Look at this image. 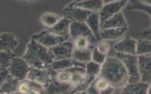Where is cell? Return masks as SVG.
Returning <instances> with one entry per match:
<instances>
[{"instance_id": "obj_1", "label": "cell", "mask_w": 151, "mask_h": 94, "mask_svg": "<svg viewBox=\"0 0 151 94\" xmlns=\"http://www.w3.org/2000/svg\"><path fill=\"white\" fill-rule=\"evenodd\" d=\"M98 77L105 79L114 88L122 89L129 82V75L122 62L116 56H107L101 65Z\"/></svg>"}, {"instance_id": "obj_2", "label": "cell", "mask_w": 151, "mask_h": 94, "mask_svg": "<svg viewBox=\"0 0 151 94\" xmlns=\"http://www.w3.org/2000/svg\"><path fill=\"white\" fill-rule=\"evenodd\" d=\"M33 68H50L54 59L50 49L31 38L22 56Z\"/></svg>"}, {"instance_id": "obj_3", "label": "cell", "mask_w": 151, "mask_h": 94, "mask_svg": "<svg viewBox=\"0 0 151 94\" xmlns=\"http://www.w3.org/2000/svg\"><path fill=\"white\" fill-rule=\"evenodd\" d=\"M116 56L124 65L129 75V82L134 83L140 80L139 70L138 56L137 55L124 54L116 52Z\"/></svg>"}, {"instance_id": "obj_4", "label": "cell", "mask_w": 151, "mask_h": 94, "mask_svg": "<svg viewBox=\"0 0 151 94\" xmlns=\"http://www.w3.org/2000/svg\"><path fill=\"white\" fill-rule=\"evenodd\" d=\"M56 71L50 68L39 69L31 67L26 79L38 83L44 88L47 86L55 78Z\"/></svg>"}, {"instance_id": "obj_5", "label": "cell", "mask_w": 151, "mask_h": 94, "mask_svg": "<svg viewBox=\"0 0 151 94\" xmlns=\"http://www.w3.org/2000/svg\"><path fill=\"white\" fill-rule=\"evenodd\" d=\"M31 68V66L22 57L15 56L13 58L8 69L10 75L22 81L26 79Z\"/></svg>"}, {"instance_id": "obj_6", "label": "cell", "mask_w": 151, "mask_h": 94, "mask_svg": "<svg viewBox=\"0 0 151 94\" xmlns=\"http://www.w3.org/2000/svg\"><path fill=\"white\" fill-rule=\"evenodd\" d=\"M129 0H118L103 5L99 12L101 26L109 18L121 12V10L125 8Z\"/></svg>"}, {"instance_id": "obj_7", "label": "cell", "mask_w": 151, "mask_h": 94, "mask_svg": "<svg viewBox=\"0 0 151 94\" xmlns=\"http://www.w3.org/2000/svg\"><path fill=\"white\" fill-rule=\"evenodd\" d=\"M80 36L88 37L90 39L91 43L96 41H99L95 38L85 22L71 21L70 26V38L74 41Z\"/></svg>"}, {"instance_id": "obj_8", "label": "cell", "mask_w": 151, "mask_h": 94, "mask_svg": "<svg viewBox=\"0 0 151 94\" xmlns=\"http://www.w3.org/2000/svg\"><path fill=\"white\" fill-rule=\"evenodd\" d=\"M32 38L49 49L67 41L61 36L49 32L47 29L34 34Z\"/></svg>"}, {"instance_id": "obj_9", "label": "cell", "mask_w": 151, "mask_h": 94, "mask_svg": "<svg viewBox=\"0 0 151 94\" xmlns=\"http://www.w3.org/2000/svg\"><path fill=\"white\" fill-rule=\"evenodd\" d=\"M74 49L73 41H65L57 45L50 48L54 61L61 60L72 57L73 50Z\"/></svg>"}, {"instance_id": "obj_10", "label": "cell", "mask_w": 151, "mask_h": 94, "mask_svg": "<svg viewBox=\"0 0 151 94\" xmlns=\"http://www.w3.org/2000/svg\"><path fill=\"white\" fill-rule=\"evenodd\" d=\"M64 16L70 18L71 21L85 22L88 16L94 12H91L77 6H65L62 11Z\"/></svg>"}, {"instance_id": "obj_11", "label": "cell", "mask_w": 151, "mask_h": 94, "mask_svg": "<svg viewBox=\"0 0 151 94\" xmlns=\"http://www.w3.org/2000/svg\"><path fill=\"white\" fill-rule=\"evenodd\" d=\"M71 20L64 16L53 26L47 28V30L52 33L61 36L67 40L70 38V26Z\"/></svg>"}, {"instance_id": "obj_12", "label": "cell", "mask_w": 151, "mask_h": 94, "mask_svg": "<svg viewBox=\"0 0 151 94\" xmlns=\"http://www.w3.org/2000/svg\"><path fill=\"white\" fill-rule=\"evenodd\" d=\"M136 47L137 41L128 36L113 45L116 52L131 55H136Z\"/></svg>"}, {"instance_id": "obj_13", "label": "cell", "mask_w": 151, "mask_h": 94, "mask_svg": "<svg viewBox=\"0 0 151 94\" xmlns=\"http://www.w3.org/2000/svg\"><path fill=\"white\" fill-rule=\"evenodd\" d=\"M140 80L149 83L151 82V55L138 56Z\"/></svg>"}, {"instance_id": "obj_14", "label": "cell", "mask_w": 151, "mask_h": 94, "mask_svg": "<svg viewBox=\"0 0 151 94\" xmlns=\"http://www.w3.org/2000/svg\"><path fill=\"white\" fill-rule=\"evenodd\" d=\"M18 41L14 33L5 32L0 35V51L12 52L18 46Z\"/></svg>"}, {"instance_id": "obj_15", "label": "cell", "mask_w": 151, "mask_h": 94, "mask_svg": "<svg viewBox=\"0 0 151 94\" xmlns=\"http://www.w3.org/2000/svg\"><path fill=\"white\" fill-rule=\"evenodd\" d=\"M74 86L70 83H62L57 81L55 78L45 88V93H71Z\"/></svg>"}, {"instance_id": "obj_16", "label": "cell", "mask_w": 151, "mask_h": 94, "mask_svg": "<svg viewBox=\"0 0 151 94\" xmlns=\"http://www.w3.org/2000/svg\"><path fill=\"white\" fill-rule=\"evenodd\" d=\"M127 31V27L113 28L100 30V37L101 40L114 41L123 37Z\"/></svg>"}, {"instance_id": "obj_17", "label": "cell", "mask_w": 151, "mask_h": 94, "mask_svg": "<svg viewBox=\"0 0 151 94\" xmlns=\"http://www.w3.org/2000/svg\"><path fill=\"white\" fill-rule=\"evenodd\" d=\"M149 83L142 80L134 83H128L122 89V93L132 94H146L147 93Z\"/></svg>"}, {"instance_id": "obj_18", "label": "cell", "mask_w": 151, "mask_h": 94, "mask_svg": "<svg viewBox=\"0 0 151 94\" xmlns=\"http://www.w3.org/2000/svg\"><path fill=\"white\" fill-rule=\"evenodd\" d=\"M85 23L91 30L95 38L100 41V32L101 30V22L99 12H92L87 18Z\"/></svg>"}, {"instance_id": "obj_19", "label": "cell", "mask_w": 151, "mask_h": 94, "mask_svg": "<svg viewBox=\"0 0 151 94\" xmlns=\"http://www.w3.org/2000/svg\"><path fill=\"white\" fill-rule=\"evenodd\" d=\"M77 66H82L86 68V64L78 62L72 58H70L54 61V62L51 65L50 68L54 70L58 71Z\"/></svg>"}, {"instance_id": "obj_20", "label": "cell", "mask_w": 151, "mask_h": 94, "mask_svg": "<svg viewBox=\"0 0 151 94\" xmlns=\"http://www.w3.org/2000/svg\"><path fill=\"white\" fill-rule=\"evenodd\" d=\"M20 80L9 75L2 83H0V93L9 94L18 92V88Z\"/></svg>"}, {"instance_id": "obj_21", "label": "cell", "mask_w": 151, "mask_h": 94, "mask_svg": "<svg viewBox=\"0 0 151 94\" xmlns=\"http://www.w3.org/2000/svg\"><path fill=\"white\" fill-rule=\"evenodd\" d=\"M126 10L132 11V10H140L143 11L148 14L151 19V6L145 5L141 2H140L138 0H129L127 5L125 7ZM151 35V25L150 28L143 31L142 33V36L146 37L148 35Z\"/></svg>"}, {"instance_id": "obj_22", "label": "cell", "mask_w": 151, "mask_h": 94, "mask_svg": "<svg viewBox=\"0 0 151 94\" xmlns=\"http://www.w3.org/2000/svg\"><path fill=\"white\" fill-rule=\"evenodd\" d=\"M125 27H127V23L123 14L120 12L107 19L101 25V29Z\"/></svg>"}, {"instance_id": "obj_23", "label": "cell", "mask_w": 151, "mask_h": 94, "mask_svg": "<svg viewBox=\"0 0 151 94\" xmlns=\"http://www.w3.org/2000/svg\"><path fill=\"white\" fill-rule=\"evenodd\" d=\"M103 5L102 0H84L77 2L71 6H77L91 12H100Z\"/></svg>"}, {"instance_id": "obj_24", "label": "cell", "mask_w": 151, "mask_h": 94, "mask_svg": "<svg viewBox=\"0 0 151 94\" xmlns=\"http://www.w3.org/2000/svg\"><path fill=\"white\" fill-rule=\"evenodd\" d=\"M91 51L89 48L86 49L74 48L71 58L78 62L86 64L91 61Z\"/></svg>"}, {"instance_id": "obj_25", "label": "cell", "mask_w": 151, "mask_h": 94, "mask_svg": "<svg viewBox=\"0 0 151 94\" xmlns=\"http://www.w3.org/2000/svg\"><path fill=\"white\" fill-rule=\"evenodd\" d=\"M61 17L57 14L54 12H45L40 17V22L41 24L46 27L50 28L55 25Z\"/></svg>"}, {"instance_id": "obj_26", "label": "cell", "mask_w": 151, "mask_h": 94, "mask_svg": "<svg viewBox=\"0 0 151 94\" xmlns=\"http://www.w3.org/2000/svg\"><path fill=\"white\" fill-rule=\"evenodd\" d=\"M136 55H151V41L145 38L137 41Z\"/></svg>"}, {"instance_id": "obj_27", "label": "cell", "mask_w": 151, "mask_h": 94, "mask_svg": "<svg viewBox=\"0 0 151 94\" xmlns=\"http://www.w3.org/2000/svg\"><path fill=\"white\" fill-rule=\"evenodd\" d=\"M101 67V65L91 61L86 63V75L90 76L98 77Z\"/></svg>"}, {"instance_id": "obj_28", "label": "cell", "mask_w": 151, "mask_h": 94, "mask_svg": "<svg viewBox=\"0 0 151 94\" xmlns=\"http://www.w3.org/2000/svg\"><path fill=\"white\" fill-rule=\"evenodd\" d=\"M1 61H0V68L8 69L11 63V61L15 55L12 52H5L0 51Z\"/></svg>"}, {"instance_id": "obj_29", "label": "cell", "mask_w": 151, "mask_h": 94, "mask_svg": "<svg viewBox=\"0 0 151 94\" xmlns=\"http://www.w3.org/2000/svg\"><path fill=\"white\" fill-rule=\"evenodd\" d=\"M72 73L69 69L56 71L55 79L62 83H70Z\"/></svg>"}, {"instance_id": "obj_30", "label": "cell", "mask_w": 151, "mask_h": 94, "mask_svg": "<svg viewBox=\"0 0 151 94\" xmlns=\"http://www.w3.org/2000/svg\"><path fill=\"white\" fill-rule=\"evenodd\" d=\"M73 41L74 43V48L76 49L88 48L91 43L90 39L85 36H78Z\"/></svg>"}, {"instance_id": "obj_31", "label": "cell", "mask_w": 151, "mask_h": 94, "mask_svg": "<svg viewBox=\"0 0 151 94\" xmlns=\"http://www.w3.org/2000/svg\"><path fill=\"white\" fill-rule=\"evenodd\" d=\"M107 57V55L103 54L100 53L96 48V47H94L91 51V61L102 65L104 61H106Z\"/></svg>"}, {"instance_id": "obj_32", "label": "cell", "mask_w": 151, "mask_h": 94, "mask_svg": "<svg viewBox=\"0 0 151 94\" xmlns=\"http://www.w3.org/2000/svg\"><path fill=\"white\" fill-rule=\"evenodd\" d=\"M94 84L99 93H101L104 90H105L110 86L107 80L100 77H97V78L94 81Z\"/></svg>"}, {"instance_id": "obj_33", "label": "cell", "mask_w": 151, "mask_h": 94, "mask_svg": "<svg viewBox=\"0 0 151 94\" xmlns=\"http://www.w3.org/2000/svg\"><path fill=\"white\" fill-rule=\"evenodd\" d=\"M96 47L100 53L107 55L110 50V44L104 40H100Z\"/></svg>"}, {"instance_id": "obj_34", "label": "cell", "mask_w": 151, "mask_h": 94, "mask_svg": "<svg viewBox=\"0 0 151 94\" xmlns=\"http://www.w3.org/2000/svg\"><path fill=\"white\" fill-rule=\"evenodd\" d=\"M31 89V85L29 80L28 79H25L24 80L20 81L18 88V92L21 93H29Z\"/></svg>"}, {"instance_id": "obj_35", "label": "cell", "mask_w": 151, "mask_h": 94, "mask_svg": "<svg viewBox=\"0 0 151 94\" xmlns=\"http://www.w3.org/2000/svg\"><path fill=\"white\" fill-rule=\"evenodd\" d=\"M10 75L8 69L0 68V83H2L4 80Z\"/></svg>"}, {"instance_id": "obj_36", "label": "cell", "mask_w": 151, "mask_h": 94, "mask_svg": "<svg viewBox=\"0 0 151 94\" xmlns=\"http://www.w3.org/2000/svg\"><path fill=\"white\" fill-rule=\"evenodd\" d=\"M86 93H99L98 90L95 87L94 82L91 83L86 89Z\"/></svg>"}, {"instance_id": "obj_37", "label": "cell", "mask_w": 151, "mask_h": 94, "mask_svg": "<svg viewBox=\"0 0 151 94\" xmlns=\"http://www.w3.org/2000/svg\"><path fill=\"white\" fill-rule=\"evenodd\" d=\"M138 1L145 5L151 6V0H138Z\"/></svg>"}, {"instance_id": "obj_38", "label": "cell", "mask_w": 151, "mask_h": 94, "mask_svg": "<svg viewBox=\"0 0 151 94\" xmlns=\"http://www.w3.org/2000/svg\"><path fill=\"white\" fill-rule=\"evenodd\" d=\"M103 1V4H109V3H110V2H115V1H117L118 0H102Z\"/></svg>"}, {"instance_id": "obj_39", "label": "cell", "mask_w": 151, "mask_h": 94, "mask_svg": "<svg viewBox=\"0 0 151 94\" xmlns=\"http://www.w3.org/2000/svg\"><path fill=\"white\" fill-rule=\"evenodd\" d=\"M84 1V0H74L73 2H71L70 4H69L67 6H71V5H74V4H76L77 2H80V1Z\"/></svg>"}, {"instance_id": "obj_40", "label": "cell", "mask_w": 151, "mask_h": 94, "mask_svg": "<svg viewBox=\"0 0 151 94\" xmlns=\"http://www.w3.org/2000/svg\"><path fill=\"white\" fill-rule=\"evenodd\" d=\"M147 93L151 94V82L149 83V87H148V91Z\"/></svg>"}, {"instance_id": "obj_41", "label": "cell", "mask_w": 151, "mask_h": 94, "mask_svg": "<svg viewBox=\"0 0 151 94\" xmlns=\"http://www.w3.org/2000/svg\"><path fill=\"white\" fill-rule=\"evenodd\" d=\"M18 1H35V0H18Z\"/></svg>"}]
</instances>
